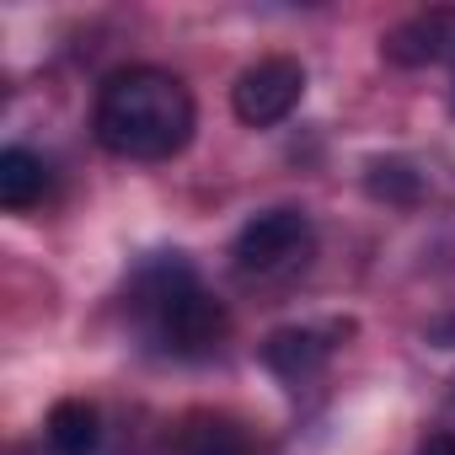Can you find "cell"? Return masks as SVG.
Instances as JSON below:
<instances>
[{
  "instance_id": "52a82bcc",
  "label": "cell",
  "mask_w": 455,
  "mask_h": 455,
  "mask_svg": "<svg viewBox=\"0 0 455 455\" xmlns=\"http://www.w3.org/2000/svg\"><path fill=\"white\" fill-rule=\"evenodd\" d=\"M44 444L49 455H97L102 444V412L86 396H65L44 418Z\"/></svg>"
},
{
  "instance_id": "9c48e42d",
  "label": "cell",
  "mask_w": 455,
  "mask_h": 455,
  "mask_svg": "<svg viewBox=\"0 0 455 455\" xmlns=\"http://www.w3.org/2000/svg\"><path fill=\"white\" fill-rule=\"evenodd\" d=\"M177 455H274V450L247 423H236V418H198L182 434V450Z\"/></svg>"
},
{
  "instance_id": "4fadbf2b",
  "label": "cell",
  "mask_w": 455,
  "mask_h": 455,
  "mask_svg": "<svg viewBox=\"0 0 455 455\" xmlns=\"http://www.w3.org/2000/svg\"><path fill=\"white\" fill-rule=\"evenodd\" d=\"M450 407H455V391H450Z\"/></svg>"
},
{
  "instance_id": "277c9868",
  "label": "cell",
  "mask_w": 455,
  "mask_h": 455,
  "mask_svg": "<svg viewBox=\"0 0 455 455\" xmlns=\"http://www.w3.org/2000/svg\"><path fill=\"white\" fill-rule=\"evenodd\" d=\"M300 97H306V65L290 60V54H268V60H258L236 76L231 113L247 129H274L300 108Z\"/></svg>"
},
{
  "instance_id": "30bf717a",
  "label": "cell",
  "mask_w": 455,
  "mask_h": 455,
  "mask_svg": "<svg viewBox=\"0 0 455 455\" xmlns=\"http://www.w3.org/2000/svg\"><path fill=\"white\" fill-rule=\"evenodd\" d=\"M364 188H370V198H380V204L412 209V204L423 198V172H418L407 156H375V161L364 166Z\"/></svg>"
},
{
  "instance_id": "8fae6325",
  "label": "cell",
  "mask_w": 455,
  "mask_h": 455,
  "mask_svg": "<svg viewBox=\"0 0 455 455\" xmlns=\"http://www.w3.org/2000/svg\"><path fill=\"white\" fill-rule=\"evenodd\" d=\"M423 343H428V348H444V354H450V348H455V311H439V316H434V322L423 327Z\"/></svg>"
},
{
  "instance_id": "5b68a950",
  "label": "cell",
  "mask_w": 455,
  "mask_h": 455,
  "mask_svg": "<svg viewBox=\"0 0 455 455\" xmlns=\"http://www.w3.org/2000/svg\"><path fill=\"white\" fill-rule=\"evenodd\" d=\"M380 60L396 70H428V65L455 70V6H428V12L402 17L380 38Z\"/></svg>"
},
{
  "instance_id": "3957f363",
  "label": "cell",
  "mask_w": 455,
  "mask_h": 455,
  "mask_svg": "<svg viewBox=\"0 0 455 455\" xmlns=\"http://www.w3.org/2000/svg\"><path fill=\"white\" fill-rule=\"evenodd\" d=\"M311 247H316V231H311L306 209H263L236 231L231 258H236L242 279H279V274L300 268L311 258Z\"/></svg>"
},
{
  "instance_id": "7a4b0ae2",
  "label": "cell",
  "mask_w": 455,
  "mask_h": 455,
  "mask_svg": "<svg viewBox=\"0 0 455 455\" xmlns=\"http://www.w3.org/2000/svg\"><path fill=\"white\" fill-rule=\"evenodd\" d=\"M129 316L145 348H156L161 359H209L231 332L225 306L204 290L198 268L182 252H156L134 268Z\"/></svg>"
},
{
  "instance_id": "8992f818",
  "label": "cell",
  "mask_w": 455,
  "mask_h": 455,
  "mask_svg": "<svg viewBox=\"0 0 455 455\" xmlns=\"http://www.w3.org/2000/svg\"><path fill=\"white\" fill-rule=\"evenodd\" d=\"M348 338V322H306V327H279L263 338V364L290 380V386H306L311 375L327 370V359L338 354V343Z\"/></svg>"
},
{
  "instance_id": "7c38bea8",
  "label": "cell",
  "mask_w": 455,
  "mask_h": 455,
  "mask_svg": "<svg viewBox=\"0 0 455 455\" xmlns=\"http://www.w3.org/2000/svg\"><path fill=\"white\" fill-rule=\"evenodd\" d=\"M418 455H455V434H450V428H439V434H423Z\"/></svg>"
},
{
  "instance_id": "5bb4252c",
  "label": "cell",
  "mask_w": 455,
  "mask_h": 455,
  "mask_svg": "<svg viewBox=\"0 0 455 455\" xmlns=\"http://www.w3.org/2000/svg\"><path fill=\"white\" fill-rule=\"evenodd\" d=\"M450 108H455V92H450Z\"/></svg>"
},
{
  "instance_id": "6da1fadb",
  "label": "cell",
  "mask_w": 455,
  "mask_h": 455,
  "mask_svg": "<svg viewBox=\"0 0 455 455\" xmlns=\"http://www.w3.org/2000/svg\"><path fill=\"white\" fill-rule=\"evenodd\" d=\"M198 129L193 92L161 65H124L97 86L92 134L118 161H172Z\"/></svg>"
},
{
  "instance_id": "ba28073f",
  "label": "cell",
  "mask_w": 455,
  "mask_h": 455,
  "mask_svg": "<svg viewBox=\"0 0 455 455\" xmlns=\"http://www.w3.org/2000/svg\"><path fill=\"white\" fill-rule=\"evenodd\" d=\"M49 182H54L49 161L33 156L28 145H6V150H0V209H12V214L33 209L49 193Z\"/></svg>"
}]
</instances>
